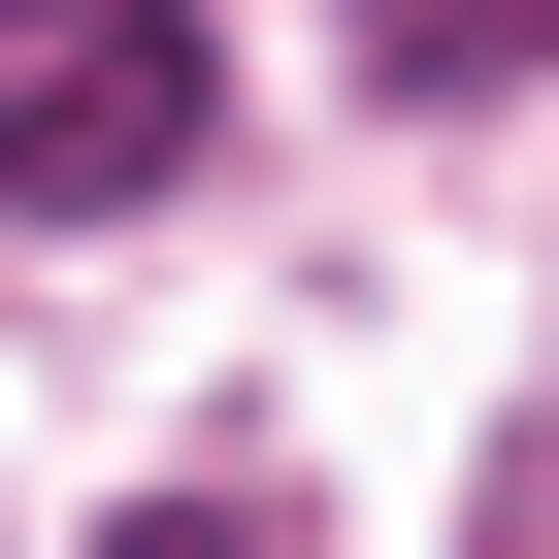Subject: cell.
I'll return each mask as SVG.
<instances>
[{
	"label": "cell",
	"instance_id": "6da1fadb",
	"mask_svg": "<svg viewBox=\"0 0 559 559\" xmlns=\"http://www.w3.org/2000/svg\"><path fill=\"white\" fill-rule=\"evenodd\" d=\"M198 132H230L198 0H0V230H132Z\"/></svg>",
	"mask_w": 559,
	"mask_h": 559
},
{
	"label": "cell",
	"instance_id": "7a4b0ae2",
	"mask_svg": "<svg viewBox=\"0 0 559 559\" xmlns=\"http://www.w3.org/2000/svg\"><path fill=\"white\" fill-rule=\"evenodd\" d=\"M330 34H362L395 99H493V67H559V0H330Z\"/></svg>",
	"mask_w": 559,
	"mask_h": 559
},
{
	"label": "cell",
	"instance_id": "3957f363",
	"mask_svg": "<svg viewBox=\"0 0 559 559\" xmlns=\"http://www.w3.org/2000/svg\"><path fill=\"white\" fill-rule=\"evenodd\" d=\"M99 559H297V526H230V493H132V526H99Z\"/></svg>",
	"mask_w": 559,
	"mask_h": 559
}]
</instances>
